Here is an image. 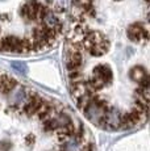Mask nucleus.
Here are the masks:
<instances>
[{"mask_svg": "<svg viewBox=\"0 0 150 151\" xmlns=\"http://www.w3.org/2000/svg\"><path fill=\"white\" fill-rule=\"evenodd\" d=\"M7 96V95H5ZM0 151H95L87 130L62 105L29 92L0 106Z\"/></svg>", "mask_w": 150, "mask_h": 151, "instance_id": "obj_1", "label": "nucleus"}, {"mask_svg": "<svg viewBox=\"0 0 150 151\" xmlns=\"http://www.w3.org/2000/svg\"><path fill=\"white\" fill-rule=\"evenodd\" d=\"M42 5L40 4L38 1L36 0H29L27 1L21 8V14L24 17H28V19H37L38 16V12H40V8Z\"/></svg>", "mask_w": 150, "mask_h": 151, "instance_id": "obj_2", "label": "nucleus"}, {"mask_svg": "<svg viewBox=\"0 0 150 151\" xmlns=\"http://www.w3.org/2000/svg\"><path fill=\"white\" fill-rule=\"evenodd\" d=\"M128 38L133 42H138L141 40H148L149 33H148V29L146 28H141L140 25H132L131 28L128 29Z\"/></svg>", "mask_w": 150, "mask_h": 151, "instance_id": "obj_3", "label": "nucleus"}, {"mask_svg": "<svg viewBox=\"0 0 150 151\" xmlns=\"http://www.w3.org/2000/svg\"><path fill=\"white\" fill-rule=\"evenodd\" d=\"M129 76H131V79L132 80H134V82H138L140 83L141 80L144 79L145 76H148V74H146V71L144 68H141V67H133L131 70V72H129Z\"/></svg>", "mask_w": 150, "mask_h": 151, "instance_id": "obj_4", "label": "nucleus"}, {"mask_svg": "<svg viewBox=\"0 0 150 151\" xmlns=\"http://www.w3.org/2000/svg\"><path fill=\"white\" fill-rule=\"evenodd\" d=\"M12 67L15 68L17 72H20V74H24V72L27 71V66L22 62H12Z\"/></svg>", "mask_w": 150, "mask_h": 151, "instance_id": "obj_5", "label": "nucleus"}]
</instances>
